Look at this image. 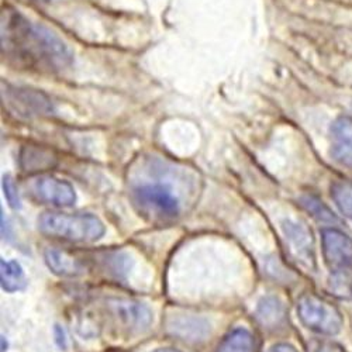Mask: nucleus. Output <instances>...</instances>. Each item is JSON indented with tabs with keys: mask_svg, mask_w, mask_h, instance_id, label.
<instances>
[{
	"mask_svg": "<svg viewBox=\"0 0 352 352\" xmlns=\"http://www.w3.org/2000/svg\"><path fill=\"white\" fill-rule=\"evenodd\" d=\"M196 178L175 164L148 158L134 169L130 195L138 212L151 221H170L179 217L195 193Z\"/></svg>",
	"mask_w": 352,
	"mask_h": 352,
	"instance_id": "nucleus-1",
	"label": "nucleus"
},
{
	"mask_svg": "<svg viewBox=\"0 0 352 352\" xmlns=\"http://www.w3.org/2000/svg\"><path fill=\"white\" fill-rule=\"evenodd\" d=\"M2 51L13 64L43 74H63L74 63L63 40L16 10L2 14Z\"/></svg>",
	"mask_w": 352,
	"mask_h": 352,
	"instance_id": "nucleus-2",
	"label": "nucleus"
},
{
	"mask_svg": "<svg viewBox=\"0 0 352 352\" xmlns=\"http://www.w3.org/2000/svg\"><path fill=\"white\" fill-rule=\"evenodd\" d=\"M38 228L50 237L71 243H94L104 234L103 223L92 214L44 213L38 219Z\"/></svg>",
	"mask_w": 352,
	"mask_h": 352,
	"instance_id": "nucleus-3",
	"label": "nucleus"
},
{
	"mask_svg": "<svg viewBox=\"0 0 352 352\" xmlns=\"http://www.w3.org/2000/svg\"><path fill=\"white\" fill-rule=\"evenodd\" d=\"M298 314L303 326L318 334L336 336L344 324L340 310L314 293H306L299 299Z\"/></svg>",
	"mask_w": 352,
	"mask_h": 352,
	"instance_id": "nucleus-4",
	"label": "nucleus"
},
{
	"mask_svg": "<svg viewBox=\"0 0 352 352\" xmlns=\"http://www.w3.org/2000/svg\"><path fill=\"white\" fill-rule=\"evenodd\" d=\"M321 240L327 267L333 272L352 271V239L336 228H326Z\"/></svg>",
	"mask_w": 352,
	"mask_h": 352,
	"instance_id": "nucleus-5",
	"label": "nucleus"
},
{
	"mask_svg": "<svg viewBox=\"0 0 352 352\" xmlns=\"http://www.w3.org/2000/svg\"><path fill=\"white\" fill-rule=\"evenodd\" d=\"M28 190L37 201L60 208L72 206L76 199L71 184L52 178V176H40V178L32 181L28 185Z\"/></svg>",
	"mask_w": 352,
	"mask_h": 352,
	"instance_id": "nucleus-6",
	"label": "nucleus"
},
{
	"mask_svg": "<svg viewBox=\"0 0 352 352\" xmlns=\"http://www.w3.org/2000/svg\"><path fill=\"white\" fill-rule=\"evenodd\" d=\"M6 102L16 110L21 111L20 114L25 116H41L52 111V104L43 94H38L32 89H23V87H14L3 92Z\"/></svg>",
	"mask_w": 352,
	"mask_h": 352,
	"instance_id": "nucleus-7",
	"label": "nucleus"
},
{
	"mask_svg": "<svg viewBox=\"0 0 352 352\" xmlns=\"http://www.w3.org/2000/svg\"><path fill=\"white\" fill-rule=\"evenodd\" d=\"M333 158L345 168L352 169V119L340 117L331 127Z\"/></svg>",
	"mask_w": 352,
	"mask_h": 352,
	"instance_id": "nucleus-8",
	"label": "nucleus"
},
{
	"mask_svg": "<svg viewBox=\"0 0 352 352\" xmlns=\"http://www.w3.org/2000/svg\"><path fill=\"white\" fill-rule=\"evenodd\" d=\"M113 307L129 327L145 329L151 322L150 310L141 303L131 300H116Z\"/></svg>",
	"mask_w": 352,
	"mask_h": 352,
	"instance_id": "nucleus-9",
	"label": "nucleus"
},
{
	"mask_svg": "<svg viewBox=\"0 0 352 352\" xmlns=\"http://www.w3.org/2000/svg\"><path fill=\"white\" fill-rule=\"evenodd\" d=\"M45 262L48 268L60 276H78L82 274V263L67 252L58 250H47L45 251Z\"/></svg>",
	"mask_w": 352,
	"mask_h": 352,
	"instance_id": "nucleus-10",
	"label": "nucleus"
},
{
	"mask_svg": "<svg viewBox=\"0 0 352 352\" xmlns=\"http://www.w3.org/2000/svg\"><path fill=\"white\" fill-rule=\"evenodd\" d=\"M256 317L263 327L278 329L286 318V309L276 298H265L256 307Z\"/></svg>",
	"mask_w": 352,
	"mask_h": 352,
	"instance_id": "nucleus-11",
	"label": "nucleus"
},
{
	"mask_svg": "<svg viewBox=\"0 0 352 352\" xmlns=\"http://www.w3.org/2000/svg\"><path fill=\"white\" fill-rule=\"evenodd\" d=\"M216 352H256V341L251 331L236 329L224 337Z\"/></svg>",
	"mask_w": 352,
	"mask_h": 352,
	"instance_id": "nucleus-12",
	"label": "nucleus"
},
{
	"mask_svg": "<svg viewBox=\"0 0 352 352\" xmlns=\"http://www.w3.org/2000/svg\"><path fill=\"white\" fill-rule=\"evenodd\" d=\"M0 282L6 292H19L25 287V275L20 263L16 261L0 262Z\"/></svg>",
	"mask_w": 352,
	"mask_h": 352,
	"instance_id": "nucleus-13",
	"label": "nucleus"
},
{
	"mask_svg": "<svg viewBox=\"0 0 352 352\" xmlns=\"http://www.w3.org/2000/svg\"><path fill=\"white\" fill-rule=\"evenodd\" d=\"M283 231L293 250H296L299 255H309L311 250V232H309L305 226L299 223L286 221L283 224Z\"/></svg>",
	"mask_w": 352,
	"mask_h": 352,
	"instance_id": "nucleus-14",
	"label": "nucleus"
},
{
	"mask_svg": "<svg viewBox=\"0 0 352 352\" xmlns=\"http://www.w3.org/2000/svg\"><path fill=\"white\" fill-rule=\"evenodd\" d=\"M331 196L341 213L352 221V182H336L331 186Z\"/></svg>",
	"mask_w": 352,
	"mask_h": 352,
	"instance_id": "nucleus-15",
	"label": "nucleus"
},
{
	"mask_svg": "<svg viewBox=\"0 0 352 352\" xmlns=\"http://www.w3.org/2000/svg\"><path fill=\"white\" fill-rule=\"evenodd\" d=\"M331 290L340 298H352V275L349 271L334 272L331 280Z\"/></svg>",
	"mask_w": 352,
	"mask_h": 352,
	"instance_id": "nucleus-16",
	"label": "nucleus"
},
{
	"mask_svg": "<svg viewBox=\"0 0 352 352\" xmlns=\"http://www.w3.org/2000/svg\"><path fill=\"white\" fill-rule=\"evenodd\" d=\"M305 204L307 206V210L318 220H322V221H327V220H336L334 216L331 214V212L324 206V204H321V201L313 199V197H307L303 200Z\"/></svg>",
	"mask_w": 352,
	"mask_h": 352,
	"instance_id": "nucleus-17",
	"label": "nucleus"
},
{
	"mask_svg": "<svg viewBox=\"0 0 352 352\" xmlns=\"http://www.w3.org/2000/svg\"><path fill=\"white\" fill-rule=\"evenodd\" d=\"M3 189H5V196H6L10 206L13 209H19L20 208L19 193H17V188H16V185H14V182H13V179L10 178V176H5Z\"/></svg>",
	"mask_w": 352,
	"mask_h": 352,
	"instance_id": "nucleus-18",
	"label": "nucleus"
},
{
	"mask_svg": "<svg viewBox=\"0 0 352 352\" xmlns=\"http://www.w3.org/2000/svg\"><path fill=\"white\" fill-rule=\"evenodd\" d=\"M316 352H345V349L334 342H324L318 346Z\"/></svg>",
	"mask_w": 352,
	"mask_h": 352,
	"instance_id": "nucleus-19",
	"label": "nucleus"
},
{
	"mask_svg": "<svg viewBox=\"0 0 352 352\" xmlns=\"http://www.w3.org/2000/svg\"><path fill=\"white\" fill-rule=\"evenodd\" d=\"M268 352H298L296 348H293L289 344H276Z\"/></svg>",
	"mask_w": 352,
	"mask_h": 352,
	"instance_id": "nucleus-20",
	"label": "nucleus"
},
{
	"mask_svg": "<svg viewBox=\"0 0 352 352\" xmlns=\"http://www.w3.org/2000/svg\"><path fill=\"white\" fill-rule=\"evenodd\" d=\"M154 352H179V351L170 349V348H161V349H157V351H154Z\"/></svg>",
	"mask_w": 352,
	"mask_h": 352,
	"instance_id": "nucleus-21",
	"label": "nucleus"
}]
</instances>
